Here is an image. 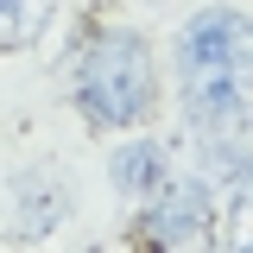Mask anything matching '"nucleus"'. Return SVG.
<instances>
[{
  "label": "nucleus",
  "instance_id": "nucleus-3",
  "mask_svg": "<svg viewBox=\"0 0 253 253\" xmlns=\"http://www.w3.org/2000/svg\"><path fill=\"white\" fill-rule=\"evenodd\" d=\"M146 247H209L215 241V190L196 171H171L152 196H139V228Z\"/></svg>",
  "mask_w": 253,
  "mask_h": 253
},
{
  "label": "nucleus",
  "instance_id": "nucleus-2",
  "mask_svg": "<svg viewBox=\"0 0 253 253\" xmlns=\"http://www.w3.org/2000/svg\"><path fill=\"white\" fill-rule=\"evenodd\" d=\"M70 101L95 133H133L158 114V63L133 26H89L70 57Z\"/></svg>",
  "mask_w": 253,
  "mask_h": 253
},
{
  "label": "nucleus",
  "instance_id": "nucleus-1",
  "mask_svg": "<svg viewBox=\"0 0 253 253\" xmlns=\"http://www.w3.org/2000/svg\"><path fill=\"white\" fill-rule=\"evenodd\" d=\"M177 95L196 133L247 126V13L203 6L177 26Z\"/></svg>",
  "mask_w": 253,
  "mask_h": 253
},
{
  "label": "nucleus",
  "instance_id": "nucleus-4",
  "mask_svg": "<svg viewBox=\"0 0 253 253\" xmlns=\"http://www.w3.org/2000/svg\"><path fill=\"white\" fill-rule=\"evenodd\" d=\"M177 165H171V139H158V133H121V146L108 152V184L121 190L126 203H139V196H152L165 177H171Z\"/></svg>",
  "mask_w": 253,
  "mask_h": 253
},
{
  "label": "nucleus",
  "instance_id": "nucleus-5",
  "mask_svg": "<svg viewBox=\"0 0 253 253\" xmlns=\"http://www.w3.org/2000/svg\"><path fill=\"white\" fill-rule=\"evenodd\" d=\"M13 209H19V228L26 234H57L63 221L76 215V190L63 184L51 165H32L13 177Z\"/></svg>",
  "mask_w": 253,
  "mask_h": 253
},
{
  "label": "nucleus",
  "instance_id": "nucleus-6",
  "mask_svg": "<svg viewBox=\"0 0 253 253\" xmlns=\"http://www.w3.org/2000/svg\"><path fill=\"white\" fill-rule=\"evenodd\" d=\"M203 139V184L228 196L234 190V203H247V126L241 133H196Z\"/></svg>",
  "mask_w": 253,
  "mask_h": 253
},
{
  "label": "nucleus",
  "instance_id": "nucleus-7",
  "mask_svg": "<svg viewBox=\"0 0 253 253\" xmlns=\"http://www.w3.org/2000/svg\"><path fill=\"white\" fill-rule=\"evenodd\" d=\"M57 19V0H0V51H32Z\"/></svg>",
  "mask_w": 253,
  "mask_h": 253
}]
</instances>
